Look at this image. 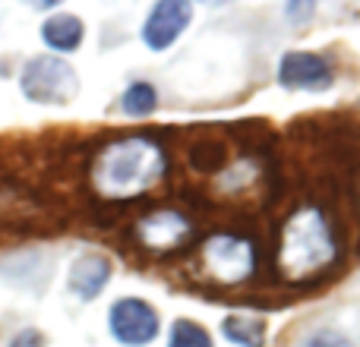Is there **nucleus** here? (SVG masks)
<instances>
[{"mask_svg":"<svg viewBox=\"0 0 360 347\" xmlns=\"http://www.w3.org/2000/svg\"><path fill=\"white\" fill-rule=\"evenodd\" d=\"M111 335L120 344L146 347L158 338V313L139 297H120L108 313Z\"/></svg>","mask_w":360,"mask_h":347,"instance_id":"6","label":"nucleus"},{"mask_svg":"<svg viewBox=\"0 0 360 347\" xmlns=\"http://www.w3.org/2000/svg\"><path fill=\"white\" fill-rule=\"evenodd\" d=\"M127 230H130L139 253L155 256V259L184 253L193 243V234H196L193 218L177 205H149Z\"/></svg>","mask_w":360,"mask_h":347,"instance_id":"4","label":"nucleus"},{"mask_svg":"<svg viewBox=\"0 0 360 347\" xmlns=\"http://www.w3.org/2000/svg\"><path fill=\"white\" fill-rule=\"evenodd\" d=\"M82 35H86L82 19L73 16V13H57V16L44 19V25H41L44 44H48L51 51H60V54H70V51L79 48Z\"/></svg>","mask_w":360,"mask_h":347,"instance_id":"11","label":"nucleus"},{"mask_svg":"<svg viewBox=\"0 0 360 347\" xmlns=\"http://www.w3.org/2000/svg\"><path fill=\"white\" fill-rule=\"evenodd\" d=\"M186 164L196 174H221L228 164V143L212 133H202L186 145Z\"/></svg>","mask_w":360,"mask_h":347,"instance_id":"10","label":"nucleus"},{"mask_svg":"<svg viewBox=\"0 0 360 347\" xmlns=\"http://www.w3.org/2000/svg\"><path fill=\"white\" fill-rule=\"evenodd\" d=\"M335 73H332V63L323 54H313V51H291V54L281 57L278 67V82L285 89L294 92H326L332 86Z\"/></svg>","mask_w":360,"mask_h":347,"instance_id":"7","label":"nucleus"},{"mask_svg":"<svg viewBox=\"0 0 360 347\" xmlns=\"http://www.w3.org/2000/svg\"><path fill=\"white\" fill-rule=\"evenodd\" d=\"M193 19V6L184 0H162L152 6V13L146 16L143 25V41L152 51H165L177 41V35L190 25Z\"/></svg>","mask_w":360,"mask_h":347,"instance_id":"8","label":"nucleus"},{"mask_svg":"<svg viewBox=\"0 0 360 347\" xmlns=\"http://www.w3.org/2000/svg\"><path fill=\"white\" fill-rule=\"evenodd\" d=\"M10 347H44V335L38 329H22L10 341Z\"/></svg>","mask_w":360,"mask_h":347,"instance_id":"16","label":"nucleus"},{"mask_svg":"<svg viewBox=\"0 0 360 347\" xmlns=\"http://www.w3.org/2000/svg\"><path fill=\"white\" fill-rule=\"evenodd\" d=\"M168 174V152L152 133L143 136H117L98 145L89 158L86 180L95 202L130 205L146 199Z\"/></svg>","mask_w":360,"mask_h":347,"instance_id":"2","label":"nucleus"},{"mask_svg":"<svg viewBox=\"0 0 360 347\" xmlns=\"http://www.w3.org/2000/svg\"><path fill=\"white\" fill-rule=\"evenodd\" d=\"M357 253H360V243H357Z\"/></svg>","mask_w":360,"mask_h":347,"instance_id":"18","label":"nucleus"},{"mask_svg":"<svg viewBox=\"0 0 360 347\" xmlns=\"http://www.w3.org/2000/svg\"><path fill=\"white\" fill-rule=\"evenodd\" d=\"M120 107H124V114H130V117H149L158 107L155 86H152V82H133L124 92V98H120Z\"/></svg>","mask_w":360,"mask_h":347,"instance_id":"13","label":"nucleus"},{"mask_svg":"<svg viewBox=\"0 0 360 347\" xmlns=\"http://www.w3.org/2000/svg\"><path fill=\"white\" fill-rule=\"evenodd\" d=\"M168 347H212V338H209V332L199 322H193V319H177V322L171 325Z\"/></svg>","mask_w":360,"mask_h":347,"instance_id":"14","label":"nucleus"},{"mask_svg":"<svg viewBox=\"0 0 360 347\" xmlns=\"http://www.w3.org/2000/svg\"><path fill=\"white\" fill-rule=\"evenodd\" d=\"M307 347H351V341H348V338H342L338 332L326 329V332H319V335H313Z\"/></svg>","mask_w":360,"mask_h":347,"instance_id":"15","label":"nucleus"},{"mask_svg":"<svg viewBox=\"0 0 360 347\" xmlns=\"http://www.w3.org/2000/svg\"><path fill=\"white\" fill-rule=\"evenodd\" d=\"M111 278V262L101 253H86L70 268V291L82 300H95Z\"/></svg>","mask_w":360,"mask_h":347,"instance_id":"9","label":"nucleus"},{"mask_svg":"<svg viewBox=\"0 0 360 347\" xmlns=\"http://www.w3.org/2000/svg\"><path fill=\"white\" fill-rule=\"evenodd\" d=\"M19 86H22L25 98L35 101V105H70L76 98V92H79L76 70L63 57L54 54L32 57L22 70Z\"/></svg>","mask_w":360,"mask_h":347,"instance_id":"5","label":"nucleus"},{"mask_svg":"<svg viewBox=\"0 0 360 347\" xmlns=\"http://www.w3.org/2000/svg\"><path fill=\"white\" fill-rule=\"evenodd\" d=\"M193 275L196 281L215 287L247 284L259 272V247L243 230H212L193 249Z\"/></svg>","mask_w":360,"mask_h":347,"instance_id":"3","label":"nucleus"},{"mask_svg":"<svg viewBox=\"0 0 360 347\" xmlns=\"http://www.w3.org/2000/svg\"><path fill=\"white\" fill-rule=\"evenodd\" d=\"M345 177H348V186H345V190H348V199L357 205V211H360V168L345 174Z\"/></svg>","mask_w":360,"mask_h":347,"instance_id":"17","label":"nucleus"},{"mask_svg":"<svg viewBox=\"0 0 360 347\" xmlns=\"http://www.w3.org/2000/svg\"><path fill=\"white\" fill-rule=\"evenodd\" d=\"M221 332L231 344H240V347H262L266 344V322L259 316H228L221 322Z\"/></svg>","mask_w":360,"mask_h":347,"instance_id":"12","label":"nucleus"},{"mask_svg":"<svg viewBox=\"0 0 360 347\" xmlns=\"http://www.w3.org/2000/svg\"><path fill=\"white\" fill-rule=\"evenodd\" d=\"M342 266V237L323 202H300L278 224L272 249L275 281L304 287Z\"/></svg>","mask_w":360,"mask_h":347,"instance_id":"1","label":"nucleus"}]
</instances>
